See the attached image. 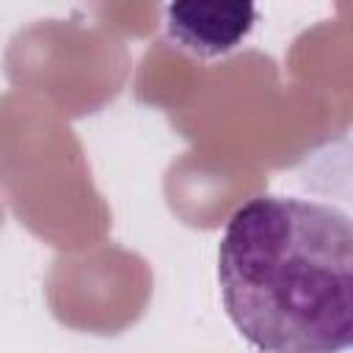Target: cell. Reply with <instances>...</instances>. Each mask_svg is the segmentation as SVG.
I'll return each mask as SVG.
<instances>
[{
    "label": "cell",
    "instance_id": "6da1fadb",
    "mask_svg": "<svg viewBox=\"0 0 353 353\" xmlns=\"http://www.w3.org/2000/svg\"><path fill=\"white\" fill-rule=\"evenodd\" d=\"M226 317L259 353H345L353 342V223L334 204L262 193L218 243Z\"/></svg>",
    "mask_w": 353,
    "mask_h": 353
},
{
    "label": "cell",
    "instance_id": "7a4b0ae2",
    "mask_svg": "<svg viewBox=\"0 0 353 353\" xmlns=\"http://www.w3.org/2000/svg\"><path fill=\"white\" fill-rule=\"evenodd\" d=\"M251 6H199L174 3L165 8V30L171 41L199 58H215L234 50L254 28Z\"/></svg>",
    "mask_w": 353,
    "mask_h": 353
}]
</instances>
